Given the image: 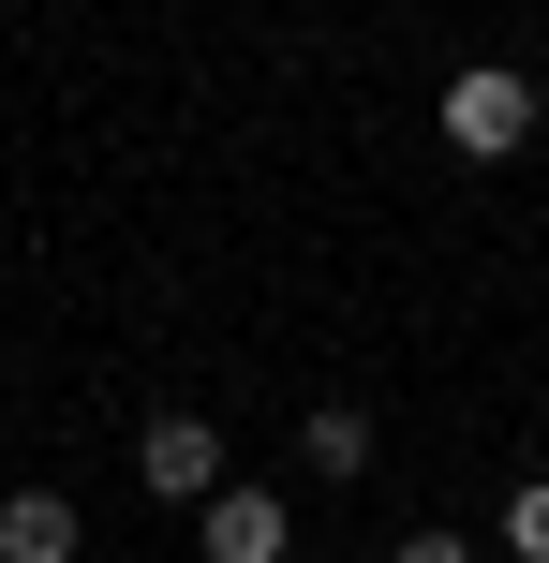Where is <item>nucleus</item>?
Listing matches in <instances>:
<instances>
[{
  "label": "nucleus",
  "instance_id": "obj_1",
  "mask_svg": "<svg viewBox=\"0 0 549 563\" xmlns=\"http://www.w3.org/2000/svg\"><path fill=\"white\" fill-rule=\"evenodd\" d=\"M431 119H446V148H461V164H520V148H535V119H549V89L520 75V59H461Z\"/></svg>",
  "mask_w": 549,
  "mask_h": 563
},
{
  "label": "nucleus",
  "instance_id": "obj_2",
  "mask_svg": "<svg viewBox=\"0 0 549 563\" xmlns=\"http://www.w3.org/2000/svg\"><path fill=\"white\" fill-rule=\"evenodd\" d=\"M134 489L149 505H208V489H223V430L208 416H149L134 430Z\"/></svg>",
  "mask_w": 549,
  "mask_h": 563
},
{
  "label": "nucleus",
  "instance_id": "obj_3",
  "mask_svg": "<svg viewBox=\"0 0 549 563\" xmlns=\"http://www.w3.org/2000/svg\"><path fill=\"white\" fill-rule=\"evenodd\" d=\"M194 534H208V563H297V519H283V489H253V475H223L194 505Z\"/></svg>",
  "mask_w": 549,
  "mask_h": 563
},
{
  "label": "nucleus",
  "instance_id": "obj_4",
  "mask_svg": "<svg viewBox=\"0 0 549 563\" xmlns=\"http://www.w3.org/2000/svg\"><path fill=\"white\" fill-rule=\"evenodd\" d=\"M75 549H89L75 489H0V563H75Z\"/></svg>",
  "mask_w": 549,
  "mask_h": 563
},
{
  "label": "nucleus",
  "instance_id": "obj_5",
  "mask_svg": "<svg viewBox=\"0 0 549 563\" xmlns=\"http://www.w3.org/2000/svg\"><path fill=\"white\" fill-rule=\"evenodd\" d=\"M297 475L356 489V475H372V416H356V400H312V416H297Z\"/></svg>",
  "mask_w": 549,
  "mask_h": 563
},
{
  "label": "nucleus",
  "instance_id": "obj_6",
  "mask_svg": "<svg viewBox=\"0 0 549 563\" xmlns=\"http://www.w3.org/2000/svg\"><path fill=\"white\" fill-rule=\"evenodd\" d=\"M505 563H549V475L505 489Z\"/></svg>",
  "mask_w": 549,
  "mask_h": 563
},
{
  "label": "nucleus",
  "instance_id": "obj_7",
  "mask_svg": "<svg viewBox=\"0 0 549 563\" xmlns=\"http://www.w3.org/2000/svg\"><path fill=\"white\" fill-rule=\"evenodd\" d=\"M386 563H491V549H475V534H402Z\"/></svg>",
  "mask_w": 549,
  "mask_h": 563
}]
</instances>
